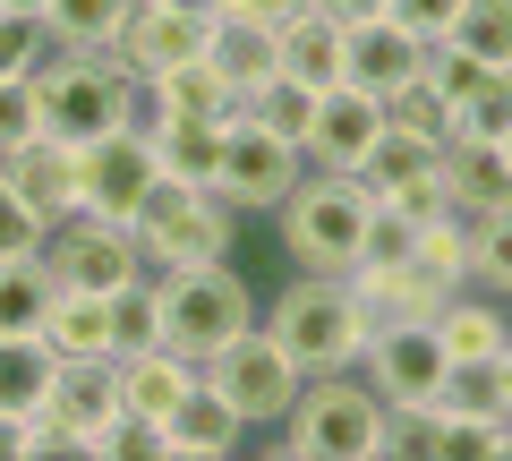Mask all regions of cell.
<instances>
[{
	"instance_id": "obj_1",
	"label": "cell",
	"mask_w": 512,
	"mask_h": 461,
	"mask_svg": "<svg viewBox=\"0 0 512 461\" xmlns=\"http://www.w3.org/2000/svg\"><path fill=\"white\" fill-rule=\"evenodd\" d=\"M384 436H393V410H384V393L359 368L308 376L299 402L274 427V444L299 453V461H384Z\"/></svg>"
},
{
	"instance_id": "obj_2",
	"label": "cell",
	"mask_w": 512,
	"mask_h": 461,
	"mask_svg": "<svg viewBox=\"0 0 512 461\" xmlns=\"http://www.w3.org/2000/svg\"><path fill=\"white\" fill-rule=\"evenodd\" d=\"M367 205L376 188L359 171H299V188L274 205V231H282V257L299 274H350L359 265V240H367Z\"/></svg>"
},
{
	"instance_id": "obj_3",
	"label": "cell",
	"mask_w": 512,
	"mask_h": 461,
	"mask_svg": "<svg viewBox=\"0 0 512 461\" xmlns=\"http://www.w3.org/2000/svg\"><path fill=\"white\" fill-rule=\"evenodd\" d=\"M265 333H274L282 351L299 359V376H333V368H359V359H367V342H376L367 308L350 299V274H299L291 291L274 299Z\"/></svg>"
},
{
	"instance_id": "obj_4",
	"label": "cell",
	"mask_w": 512,
	"mask_h": 461,
	"mask_svg": "<svg viewBox=\"0 0 512 461\" xmlns=\"http://www.w3.org/2000/svg\"><path fill=\"white\" fill-rule=\"evenodd\" d=\"M248 325H256V291L231 274V257H222V265H171V274H154V342L188 351L197 368L231 342V333H248Z\"/></svg>"
},
{
	"instance_id": "obj_5",
	"label": "cell",
	"mask_w": 512,
	"mask_h": 461,
	"mask_svg": "<svg viewBox=\"0 0 512 461\" xmlns=\"http://www.w3.org/2000/svg\"><path fill=\"white\" fill-rule=\"evenodd\" d=\"M35 103H43V129L52 137L94 146V137H111V129L137 120V77H128L111 52H43Z\"/></svg>"
},
{
	"instance_id": "obj_6",
	"label": "cell",
	"mask_w": 512,
	"mask_h": 461,
	"mask_svg": "<svg viewBox=\"0 0 512 461\" xmlns=\"http://www.w3.org/2000/svg\"><path fill=\"white\" fill-rule=\"evenodd\" d=\"M128 231H137V248H146L154 274H171V265H222V257H231V205H222L214 188L154 180L146 197H137V214H128Z\"/></svg>"
},
{
	"instance_id": "obj_7",
	"label": "cell",
	"mask_w": 512,
	"mask_h": 461,
	"mask_svg": "<svg viewBox=\"0 0 512 461\" xmlns=\"http://www.w3.org/2000/svg\"><path fill=\"white\" fill-rule=\"evenodd\" d=\"M299 171H308V154H299L291 137H274L256 111H231V120H222L214 197L231 205V214H274V205L299 188Z\"/></svg>"
},
{
	"instance_id": "obj_8",
	"label": "cell",
	"mask_w": 512,
	"mask_h": 461,
	"mask_svg": "<svg viewBox=\"0 0 512 461\" xmlns=\"http://www.w3.org/2000/svg\"><path fill=\"white\" fill-rule=\"evenodd\" d=\"M205 385H214L248 427H282V410L299 402V385H308V376H299V359L282 351L265 325H248V333H231V342L205 359Z\"/></svg>"
},
{
	"instance_id": "obj_9",
	"label": "cell",
	"mask_w": 512,
	"mask_h": 461,
	"mask_svg": "<svg viewBox=\"0 0 512 461\" xmlns=\"http://www.w3.org/2000/svg\"><path fill=\"white\" fill-rule=\"evenodd\" d=\"M43 265H52L60 291H94V299H111V291H128L137 274H154L146 248H137V231L111 222V214H69V222H52Z\"/></svg>"
},
{
	"instance_id": "obj_10",
	"label": "cell",
	"mask_w": 512,
	"mask_h": 461,
	"mask_svg": "<svg viewBox=\"0 0 512 461\" xmlns=\"http://www.w3.org/2000/svg\"><path fill=\"white\" fill-rule=\"evenodd\" d=\"M163 180L154 171V146H146V129L128 120V129H111V137H94V146H77V214H111V222H128L137 214V197Z\"/></svg>"
},
{
	"instance_id": "obj_11",
	"label": "cell",
	"mask_w": 512,
	"mask_h": 461,
	"mask_svg": "<svg viewBox=\"0 0 512 461\" xmlns=\"http://www.w3.org/2000/svg\"><path fill=\"white\" fill-rule=\"evenodd\" d=\"M444 342H436V316L427 325H384L376 342H367V359H359V376L384 393V410H427L436 402V385H444Z\"/></svg>"
},
{
	"instance_id": "obj_12",
	"label": "cell",
	"mask_w": 512,
	"mask_h": 461,
	"mask_svg": "<svg viewBox=\"0 0 512 461\" xmlns=\"http://www.w3.org/2000/svg\"><path fill=\"white\" fill-rule=\"evenodd\" d=\"M376 137H384V94H367L359 77H342V86L316 94V120H308V137H299V154H308L316 171H359L367 154H376Z\"/></svg>"
},
{
	"instance_id": "obj_13",
	"label": "cell",
	"mask_w": 512,
	"mask_h": 461,
	"mask_svg": "<svg viewBox=\"0 0 512 461\" xmlns=\"http://www.w3.org/2000/svg\"><path fill=\"white\" fill-rule=\"evenodd\" d=\"M205 35H214V9H163V0H137V9H128V26H120V43H111V60L146 86V77L197 60Z\"/></svg>"
},
{
	"instance_id": "obj_14",
	"label": "cell",
	"mask_w": 512,
	"mask_h": 461,
	"mask_svg": "<svg viewBox=\"0 0 512 461\" xmlns=\"http://www.w3.org/2000/svg\"><path fill=\"white\" fill-rule=\"evenodd\" d=\"M239 444H248V419H239L205 376L180 393V410L163 419V461H231Z\"/></svg>"
},
{
	"instance_id": "obj_15",
	"label": "cell",
	"mask_w": 512,
	"mask_h": 461,
	"mask_svg": "<svg viewBox=\"0 0 512 461\" xmlns=\"http://www.w3.org/2000/svg\"><path fill=\"white\" fill-rule=\"evenodd\" d=\"M231 111H239V94H231V77H222L205 52L137 86V120H231Z\"/></svg>"
},
{
	"instance_id": "obj_16",
	"label": "cell",
	"mask_w": 512,
	"mask_h": 461,
	"mask_svg": "<svg viewBox=\"0 0 512 461\" xmlns=\"http://www.w3.org/2000/svg\"><path fill=\"white\" fill-rule=\"evenodd\" d=\"M0 180L18 188V197H35L52 222L77 214V146H69V137H52V129H35L26 146L0 154Z\"/></svg>"
},
{
	"instance_id": "obj_17",
	"label": "cell",
	"mask_w": 512,
	"mask_h": 461,
	"mask_svg": "<svg viewBox=\"0 0 512 461\" xmlns=\"http://www.w3.org/2000/svg\"><path fill=\"white\" fill-rule=\"evenodd\" d=\"M274 69L299 77V86H316V94L342 86V77H350V26L325 18V9H299V18L274 35Z\"/></svg>"
},
{
	"instance_id": "obj_18",
	"label": "cell",
	"mask_w": 512,
	"mask_h": 461,
	"mask_svg": "<svg viewBox=\"0 0 512 461\" xmlns=\"http://www.w3.org/2000/svg\"><path fill=\"white\" fill-rule=\"evenodd\" d=\"M350 299H359L367 325L384 333V325H427L453 291H444V282H427L419 265H350Z\"/></svg>"
},
{
	"instance_id": "obj_19",
	"label": "cell",
	"mask_w": 512,
	"mask_h": 461,
	"mask_svg": "<svg viewBox=\"0 0 512 461\" xmlns=\"http://www.w3.org/2000/svg\"><path fill=\"white\" fill-rule=\"evenodd\" d=\"M197 359L188 351H171V342H146V351H120V410H137V419H154L163 427L171 410H180V393L197 385Z\"/></svg>"
},
{
	"instance_id": "obj_20",
	"label": "cell",
	"mask_w": 512,
	"mask_h": 461,
	"mask_svg": "<svg viewBox=\"0 0 512 461\" xmlns=\"http://www.w3.org/2000/svg\"><path fill=\"white\" fill-rule=\"evenodd\" d=\"M436 342H444V359L453 368H487V359H504L512 351V325H504V308H495V291H453L436 308Z\"/></svg>"
},
{
	"instance_id": "obj_21",
	"label": "cell",
	"mask_w": 512,
	"mask_h": 461,
	"mask_svg": "<svg viewBox=\"0 0 512 461\" xmlns=\"http://www.w3.org/2000/svg\"><path fill=\"white\" fill-rule=\"evenodd\" d=\"M419 69H427V43L410 35L402 18H367V26H350V77H359L367 94L410 86Z\"/></svg>"
},
{
	"instance_id": "obj_22",
	"label": "cell",
	"mask_w": 512,
	"mask_h": 461,
	"mask_svg": "<svg viewBox=\"0 0 512 461\" xmlns=\"http://www.w3.org/2000/svg\"><path fill=\"white\" fill-rule=\"evenodd\" d=\"M436 163H444V197H453V214L478 222V214H495V205H512V163H504V146L453 137Z\"/></svg>"
},
{
	"instance_id": "obj_23",
	"label": "cell",
	"mask_w": 512,
	"mask_h": 461,
	"mask_svg": "<svg viewBox=\"0 0 512 461\" xmlns=\"http://www.w3.org/2000/svg\"><path fill=\"white\" fill-rule=\"evenodd\" d=\"M52 410L77 427V436H86V453H94V436H103L111 410H120V359H60Z\"/></svg>"
},
{
	"instance_id": "obj_24",
	"label": "cell",
	"mask_w": 512,
	"mask_h": 461,
	"mask_svg": "<svg viewBox=\"0 0 512 461\" xmlns=\"http://www.w3.org/2000/svg\"><path fill=\"white\" fill-rule=\"evenodd\" d=\"M154 146V171L180 188H214V163H222V120H137Z\"/></svg>"
},
{
	"instance_id": "obj_25",
	"label": "cell",
	"mask_w": 512,
	"mask_h": 461,
	"mask_svg": "<svg viewBox=\"0 0 512 461\" xmlns=\"http://www.w3.org/2000/svg\"><path fill=\"white\" fill-rule=\"evenodd\" d=\"M43 342L60 359H120V325H111V299L94 291H60L52 316H43Z\"/></svg>"
},
{
	"instance_id": "obj_26",
	"label": "cell",
	"mask_w": 512,
	"mask_h": 461,
	"mask_svg": "<svg viewBox=\"0 0 512 461\" xmlns=\"http://www.w3.org/2000/svg\"><path fill=\"white\" fill-rule=\"evenodd\" d=\"M52 376H60V351L43 333H0V410L26 419V410L52 402Z\"/></svg>"
},
{
	"instance_id": "obj_27",
	"label": "cell",
	"mask_w": 512,
	"mask_h": 461,
	"mask_svg": "<svg viewBox=\"0 0 512 461\" xmlns=\"http://www.w3.org/2000/svg\"><path fill=\"white\" fill-rule=\"evenodd\" d=\"M205 60H214L222 77H231V94L248 103L265 77H274V35L265 26H248V18H222L214 9V35H205Z\"/></svg>"
},
{
	"instance_id": "obj_28",
	"label": "cell",
	"mask_w": 512,
	"mask_h": 461,
	"mask_svg": "<svg viewBox=\"0 0 512 461\" xmlns=\"http://www.w3.org/2000/svg\"><path fill=\"white\" fill-rule=\"evenodd\" d=\"M128 9L137 0H52L43 9V35H52V52H111L128 26Z\"/></svg>"
},
{
	"instance_id": "obj_29",
	"label": "cell",
	"mask_w": 512,
	"mask_h": 461,
	"mask_svg": "<svg viewBox=\"0 0 512 461\" xmlns=\"http://www.w3.org/2000/svg\"><path fill=\"white\" fill-rule=\"evenodd\" d=\"M52 299H60V282L43 257H0V333H43Z\"/></svg>"
},
{
	"instance_id": "obj_30",
	"label": "cell",
	"mask_w": 512,
	"mask_h": 461,
	"mask_svg": "<svg viewBox=\"0 0 512 461\" xmlns=\"http://www.w3.org/2000/svg\"><path fill=\"white\" fill-rule=\"evenodd\" d=\"M410 265L444 291H470V214H427L410 240Z\"/></svg>"
},
{
	"instance_id": "obj_31",
	"label": "cell",
	"mask_w": 512,
	"mask_h": 461,
	"mask_svg": "<svg viewBox=\"0 0 512 461\" xmlns=\"http://www.w3.org/2000/svg\"><path fill=\"white\" fill-rule=\"evenodd\" d=\"M384 129H402V137H419V146H453V103H444L436 86H427V69L410 77V86H393L384 94Z\"/></svg>"
},
{
	"instance_id": "obj_32",
	"label": "cell",
	"mask_w": 512,
	"mask_h": 461,
	"mask_svg": "<svg viewBox=\"0 0 512 461\" xmlns=\"http://www.w3.org/2000/svg\"><path fill=\"white\" fill-rule=\"evenodd\" d=\"M512 129V69H487L470 94L453 103V137H478V146H504Z\"/></svg>"
},
{
	"instance_id": "obj_33",
	"label": "cell",
	"mask_w": 512,
	"mask_h": 461,
	"mask_svg": "<svg viewBox=\"0 0 512 461\" xmlns=\"http://www.w3.org/2000/svg\"><path fill=\"white\" fill-rule=\"evenodd\" d=\"M239 111H256L274 137H291V146H299V137H308V120H316V86H299V77H282V69H274Z\"/></svg>"
},
{
	"instance_id": "obj_34",
	"label": "cell",
	"mask_w": 512,
	"mask_h": 461,
	"mask_svg": "<svg viewBox=\"0 0 512 461\" xmlns=\"http://www.w3.org/2000/svg\"><path fill=\"white\" fill-rule=\"evenodd\" d=\"M444 43H461V52L512 69V0H461V18H453V35H444Z\"/></svg>"
},
{
	"instance_id": "obj_35",
	"label": "cell",
	"mask_w": 512,
	"mask_h": 461,
	"mask_svg": "<svg viewBox=\"0 0 512 461\" xmlns=\"http://www.w3.org/2000/svg\"><path fill=\"white\" fill-rule=\"evenodd\" d=\"M470 282L495 291V299L512 291V205H495V214L470 222Z\"/></svg>"
},
{
	"instance_id": "obj_36",
	"label": "cell",
	"mask_w": 512,
	"mask_h": 461,
	"mask_svg": "<svg viewBox=\"0 0 512 461\" xmlns=\"http://www.w3.org/2000/svg\"><path fill=\"white\" fill-rule=\"evenodd\" d=\"M436 419H495L504 410V393H495V359L487 368H444V385H436Z\"/></svg>"
},
{
	"instance_id": "obj_37",
	"label": "cell",
	"mask_w": 512,
	"mask_h": 461,
	"mask_svg": "<svg viewBox=\"0 0 512 461\" xmlns=\"http://www.w3.org/2000/svg\"><path fill=\"white\" fill-rule=\"evenodd\" d=\"M410 240H419V222H410L393 197H376V205H367V240H359V265H410Z\"/></svg>"
},
{
	"instance_id": "obj_38",
	"label": "cell",
	"mask_w": 512,
	"mask_h": 461,
	"mask_svg": "<svg viewBox=\"0 0 512 461\" xmlns=\"http://www.w3.org/2000/svg\"><path fill=\"white\" fill-rule=\"evenodd\" d=\"M43 240H52V214L0 180V257H43Z\"/></svg>"
},
{
	"instance_id": "obj_39",
	"label": "cell",
	"mask_w": 512,
	"mask_h": 461,
	"mask_svg": "<svg viewBox=\"0 0 512 461\" xmlns=\"http://www.w3.org/2000/svg\"><path fill=\"white\" fill-rule=\"evenodd\" d=\"M43 52H52V35H43V18H18V9H0V77H35Z\"/></svg>"
},
{
	"instance_id": "obj_40",
	"label": "cell",
	"mask_w": 512,
	"mask_h": 461,
	"mask_svg": "<svg viewBox=\"0 0 512 461\" xmlns=\"http://www.w3.org/2000/svg\"><path fill=\"white\" fill-rule=\"evenodd\" d=\"M43 129V103H35V77H0V154L26 146Z\"/></svg>"
},
{
	"instance_id": "obj_41",
	"label": "cell",
	"mask_w": 512,
	"mask_h": 461,
	"mask_svg": "<svg viewBox=\"0 0 512 461\" xmlns=\"http://www.w3.org/2000/svg\"><path fill=\"white\" fill-rule=\"evenodd\" d=\"M384 18H402L419 43H444V35H453V18H461V0H384Z\"/></svg>"
},
{
	"instance_id": "obj_42",
	"label": "cell",
	"mask_w": 512,
	"mask_h": 461,
	"mask_svg": "<svg viewBox=\"0 0 512 461\" xmlns=\"http://www.w3.org/2000/svg\"><path fill=\"white\" fill-rule=\"evenodd\" d=\"M299 9H308V0H222V18H248V26H265V35H282Z\"/></svg>"
},
{
	"instance_id": "obj_43",
	"label": "cell",
	"mask_w": 512,
	"mask_h": 461,
	"mask_svg": "<svg viewBox=\"0 0 512 461\" xmlns=\"http://www.w3.org/2000/svg\"><path fill=\"white\" fill-rule=\"evenodd\" d=\"M308 9H325V18H342V26H367V18H384V0H308Z\"/></svg>"
},
{
	"instance_id": "obj_44",
	"label": "cell",
	"mask_w": 512,
	"mask_h": 461,
	"mask_svg": "<svg viewBox=\"0 0 512 461\" xmlns=\"http://www.w3.org/2000/svg\"><path fill=\"white\" fill-rule=\"evenodd\" d=\"M0 461H26V419H9V410H0Z\"/></svg>"
},
{
	"instance_id": "obj_45",
	"label": "cell",
	"mask_w": 512,
	"mask_h": 461,
	"mask_svg": "<svg viewBox=\"0 0 512 461\" xmlns=\"http://www.w3.org/2000/svg\"><path fill=\"white\" fill-rule=\"evenodd\" d=\"M0 9H18V18H43V9H52V0H0Z\"/></svg>"
},
{
	"instance_id": "obj_46",
	"label": "cell",
	"mask_w": 512,
	"mask_h": 461,
	"mask_svg": "<svg viewBox=\"0 0 512 461\" xmlns=\"http://www.w3.org/2000/svg\"><path fill=\"white\" fill-rule=\"evenodd\" d=\"M163 9H222V0H163Z\"/></svg>"
},
{
	"instance_id": "obj_47",
	"label": "cell",
	"mask_w": 512,
	"mask_h": 461,
	"mask_svg": "<svg viewBox=\"0 0 512 461\" xmlns=\"http://www.w3.org/2000/svg\"><path fill=\"white\" fill-rule=\"evenodd\" d=\"M504 163H512V129H504Z\"/></svg>"
}]
</instances>
